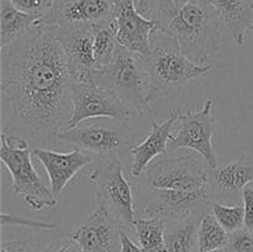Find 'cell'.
I'll list each match as a JSON object with an SVG mask.
<instances>
[{
  "instance_id": "6da1fadb",
  "label": "cell",
  "mask_w": 253,
  "mask_h": 252,
  "mask_svg": "<svg viewBox=\"0 0 253 252\" xmlns=\"http://www.w3.org/2000/svg\"><path fill=\"white\" fill-rule=\"evenodd\" d=\"M2 132L52 146L72 116L74 77L53 30L37 24L1 47Z\"/></svg>"
},
{
  "instance_id": "7a4b0ae2",
  "label": "cell",
  "mask_w": 253,
  "mask_h": 252,
  "mask_svg": "<svg viewBox=\"0 0 253 252\" xmlns=\"http://www.w3.org/2000/svg\"><path fill=\"white\" fill-rule=\"evenodd\" d=\"M148 14L195 63L208 64L221 47L226 29L210 0H155Z\"/></svg>"
},
{
  "instance_id": "3957f363",
  "label": "cell",
  "mask_w": 253,
  "mask_h": 252,
  "mask_svg": "<svg viewBox=\"0 0 253 252\" xmlns=\"http://www.w3.org/2000/svg\"><path fill=\"white\" fill-rule=\"evenodd\" d=\"M150 79L148 104L167 96L178 86L205 76L212 71L211 64H198L190 61L174 40L156 30L150 52L143 56Z\"/></svg>"
},
{
  "instance_id": "277c9868",
  "label": "cell",
  "mask_w": 253,
  "mask_h": 252,
  "mask_svg": "<svg viewBox=\"0 0 253 252\" xmlns=\"http://www.w3.org/2000/svg\"><path fill=\"white\" fill-rule=\"evenodd\" d=\"M94 82L116 94L131 110L143 115L148 110L150 79L143 56L118 43L111 61L94 73Z\"/></svg>"
},
{
  "instance_id": "5b68a950",
  "label": "cell",
  "mask_w": 253,
  "mask_h": 252,
  "mask_svg": "<svg viewBox=\"0 0 253 252\" xmlns=\"http://www.w3.org/2000/svg\"><path fill=\"white\" fill-rule=\"evenodd\" d=\"M0 160L11 178L12 193L20 195L22 202L35 211L54 207L57 198L44 185L35 169L26 138L12 137L1 131Z\"/></svg>"
},
{
  "instance_id": "8992f818",
  "label": "cell",
  "mask_w": 253,
  "mask_h": 252,
  "mask_svg": "<svg viewBox=\"0 0 253 252\" xmlns=\"http://www.w3.org/2000/svg\"><path fill=\"white\" fill-rule=\"evenodd\" d=\"M89 184L96 202L109 208L121 226L133 230L137 214L130 182L124 174V166L118 157L101 158L89 174ZM125 230V229H124Z\"/></svg>"
},
{
  "instance_id": "52a82bcc",
  "label": "cell",
  "mask_w": 253,
  "mask_h": 252,
  "mask_svg": "<svg viewBox=\"0 0 253 252\" xmlns=\"http://www.w3.org/2000/svg\"><path fill=\"white\" fill-rule=\"evenodd\" d=\"M143 174L148 189L184 193L209 189L208 168L193 155L166 156L153 161Z\"/></svg>"
},
{
  "instance_id": "ba28073f",
  "label": "cell",
  "mask_w": 253,
  "mask_h": 252,
  "mask_svg": "<svg viewBox=\"0 0 253 252\" xmlns=\"http://www.w3.org/2000/svg\"><path fill=\"white\" fill-rule=\"evenodd\" d=\"M211 195L209 189L199 192L147 189L143 197L140 216L157 217L167 224L203 217L211 211Z\"/></svg>"
},
{
  "instance_id": "9c48e42d",
  "label": "cell",
  "mask_w": 253,
  "mask_h": 252,
  "mask_svg": "<svg viewBox=\"0 0 253 252\" xmlns=\"http://www.w3.org/2000/svg\"><path fill=\"white\" fill-rule=\"evenodd\" d=\"M214 106V100L208 99L199 110H189L179 115V130L170 137L168 151L189 148L204 158L208 168L217 167L219 165L214 143L216 131V120L212 113Z\"/></svg>"
},
{
  "instance_id": "30bf717a",
  "label": "cell",
  "mask_w": 253,
  "mask_h": 252,
  "mask_svg": "<svg viewBox=\"0 0 253 252\" xmlns=\"http://www.w3.org/2000/svg\"><path fill=\"white\" fill-rule=\"evenodd\" d=\"M128 106L105 86L98 85L95 82L74 81L72 89V116L67 128L78 126L89 119L108 118L126 121L130 116Z\"/></svg>"
},
{
  "instance_id": "8fae6325",
  "label": "cell",
  "mask_w": 253,
  "mask_h": 252,
  "mask_svg": "<svg viewBox=\"0 0 253 252\" xmlns=\"http://www.w3.org/2000/svg\"><path fill=\"white\" fill-rule=\"evenodd\" d=\"M57 138L101 158L116 157L128 143L123 126L105 121H89L83 125L79 124L76 127L61 131Z\"/></svg>"
},
{
  "instance_id": "7c38bea8",
  "label": "cell",
  "mask_w": 253,
  "mask_h": 252,
  "mask_svg": "<svg viewBox=\"0 0 253 252\" xmlns=\"http://www.w3.org/2000/svg\"><path fill=\"white\" fill-rule=\"evenodd\" d=\"M120 221L105 204L96 202L93 212L71 234L82 252H120Z\"/></svg>"
},
{
  "instance_id": "4fadbf2b",
  "label": "cell",
  "mask_w": 253,
  "mask_h": 252,
  "mask_svg": "<svg viewBox=\"0 0 253 252\" xmlns=\"http://www.w3.org/2000/svg\"><path fill=\"white\" fill-rule=\"evenodd\" d=\"M113 19L118 43L132 53L146 56L150 52L152 36L157 30L155 20L141 14L135 0H115Z\"/></svg>"
},
{
  "instance_id": "5bb4252c",
  "label": "cell",
  "mask_w": 253,
  "mask_h": 252,
  "mask_svg": "<svg viewBox=\"0 0 253 252\" xmlns=\"http://www.w3.org/2000/svg\"><path fill=\"white\" fill-rule=\"evenodd\" d=\"M115 0H54L52 9L40 19L51 27H85L113 19Z\"/></svg>"
},
{
  "instance_id": "9a60e30c",
  "label": "cell",
  "mask_w": 253,
  "mask_h": 252,
  "mask_svg": "<svg viewBox=\"0 0 253 252\" xmlns=\"http://www.w3.org/2000/svg\"><path fill=\"white\" fill-rule=\"evenodd\" d=\"M51 29L68 59L74 81L85 83L94 82V73L98 69V64L94 54L91 26Z\"/></svg>"
},
{
  "instance_id": "2e32d148",
  "label": "cell",
  "mask_w": 253,
  "mask_h": 252,
  "mask_svg": "<svg viewBox=\"0 0 253 252\" xmlns=\"http://www.w3.org/2000/svg\"><path fill=\"white\" fill-rule=\"evenodd\" d=\"M253 182V158L242 157L224 166L208 168V187L212 202L236 205L245 188Z\"/></svg>"
},
{
  "instance_id": "e0dca14e",
  "label": "cell",
  "mask_w": 253,
  "mask_h": 252,
  "mask_svg": "<svg viewBox=\"0 0 253 252\" xmlns=\"http://www.w3.org/2000/svg\"><path fill=\"white\" fill-rule=\"evenodd\" d=\"M32 155L43 166L48 175L51 190L57 199L77 173L91 163L90 156L77 147L67 153L56 152L46 147H36L32 151Z\"/></svg>"
},
{
  "instance_id": "ac0fdd59",
  "label": "cell",
  "mask_w": 253,
  "mask_h": 252,
  "mask_svg": "<svg viewBox=\"0 0 253 252\" xmlns=\"http://www.w3.org/2000/svg\"><path fill=\"white\" fill-rule=\"evenodd\" d=\"M178 118L179 114L172 113L163 123L152 121L150 135L141 143L130 147V153L132 156L130 174L133 178L142 175L155 158L167 153L168 141H170L172 137V128L178 121Z\"/></svg>"
},
{
  "instance_id": "d6986e66",
  "label": "cell",
  "mask_w": 253,
  "mask_h": 252,
  "mask_svg": "<svg viewBox=\"0 0 253 252\" xmlns=\"http://www.w3.org/2000/svg\"><path fill=\"white\" fill-rule=\"evenodd\" d=\"M225 29L239 46L246 43L247 34L253 32L252 0H210Z\"/></svg>"
},
{
  "instance_id": "ffe728a7",
  "label": "cell",
  "mask_w": 253,
  "mask_h": 252,
  "mask_svg": "<svg viewBox=\"0 0 253 252\" xmlns=\"http://www.w3.org/2000/svg\"><path fill=\"white\" fill-rule=\"evenodd\" d=\"M41 16L21 12L9 0H0V48L26 35Z\"/></svg>"
},
{
  "instance_id": "44dd1931",
  "label": "cell",
  "mask_w": 253,
  "mask_h": 252,
  "mask_svg": "<svg viewBox=\"0 0 253 252\" xmlns=\"http://www.w3.org/2000/svg\"><path fill=\"white\" fill-rule=\"evenodd\" d=\"M202 217L167 224L166 245L167 252H199L198 230Z\"/></svg>"
},
{
  "instance_id": "7402d4cb",
  "label": "cell",
  "mask_w": 253,
  "mask_h": 252,
  "mask_svg": "<svg viewBox=\"0 0 253 252\" xmlns=\"http://www.w3.org/2000/svg\"><path fill=\"white\" fill-rule=\"evenodd\" d=\"M166 229L167 222L157 217L137 216L133 222V231L145 252H167Z\"/></svg>"
},
{
  "instance_id": "603a6c76",
  "label": "cell",
  "mask_w": 253,
  "mask_h": 252,
  "mask_svg": "<svg viewBox=\"0 0 253 252\" xmlns=\"http://www.w3.org/2000/svg\"><path fill=\"white\" fill-rule=\"evenodd\" d=\"M93 30V46L98 68L106 66L111 61L118 46L116 26L114 19L91 26Z\"/></svg>"
},
{
  "instance_id": "cb8c5ba5",
  "label": "cell",
  "mask_w": 253,
  "mask_h": 252,
  "mask_svg": "<svg viewBox=\"0 0 253 252\" xmlns=\"http://www.w3.org/2000/svg\"><path fill=\"white\" fill-rule=\"evenodd\" d=\"M229 240V232L220 225L212 211L202 217L198 230L199 252H209L214 250H225Z\"/></svg>"
},
{
  "instance_id": "d4e9b609",
  "label": "cell",
  "mask_w": 253,
  "mask_h": 252,
  "mask_svg": "<svg viewBox=\"0 0 253 252\" xmlns=\"http://www.w3.org/2000/svg\"><path fill=\"white\" fill-rule=\"evenodd\" d=\"M211 211L217 221L229 234L245 227V209L244 205H226L214 202Z\"/></svg>"
},
{
  "instance_id": "484cf974",
  "label": "cell",
  "mask_w": 253,
  "mask_h": 252,
  "mask_svg": "<svg viewBox=\"0 0 253 252\" xmlns=\"http://www.w3.org/2000/svg\"><path fill=\"white\" fill-rule=\"evenodd\" d=\"M225 252H253V232L247 227L229 234Z\"/></svg>"
},
{
  "instance_id": "4316f807",
  "label": "cell",
  "mask_w": 253,
  "mask_h": 252,
  "mask_svg": "<svg viewBox=\"0 0 253 252\" xmlns=\"http://www.w3.org/2000/svg\"><path fill=\"white\" fill-rule=\"evenodd\" d=\"M21 12L43 17L53 6L54 0H9Z\"/></svg>"
},
{
  "instance_id": "83f0119b",
  "label": "cell",
  "mask_w": 253,
  "mask_h": 252,
  "mask_svg": "<svg viewBox=\"0 0 253 252\" xmlns=\"http://www.w3.org/2000/svg\"><path fill=\"white\" fill-rule=\"evenodd\" d=\"M1 225L2 226H24L37 231H49V230H57V226L48 222L37 221V220L24 219L14 214H6L5 211L1 212Z\"/></svg>"
},
{
  "instance_id": "f1b7e54d",
  "label": "cell",
  "mask_w": 253,
  "mask_h": 252,
  "mask_svg": "<svg viewBox=\"0 0 253 252\" xmlns=\"http://www.w3.org/2000/svg\"><path fill=\"white\" fill-rule=\"evenodd\" d=\"M47 246L35 245L24 240H2L1 252H46Z\"/></svg>"
},
{
  "instance_id": "f546056e",
  "label": "cell",
  "mask_w": 253,
  "mask_h": 252,
  "mask_svg": "<svg viewBox=\"0 0 253 252\" xmlns=\"http://www.w3.org/2000/svg\"><path fill=\"white\" fill-rule=\"evenodd\" d=\"M242 203L245 209V227L253 232V187L247 185L242 192Z\"/></svg>"
},
{
  "instance_id": "4dcf8cb0",
  "label": "cell",
  "mask_w": 253,
  "mask_h": 252,
  "mask_svg": "<svg viewBox=\"0 0 253 252\" xmlns=\"http://www.w3.org/2000/svg\"><path fill=\"white\" fill-rule=\"evenodd\" d=\"M46 252H82V249L76 241H73L69 237L68 241H62L59 244L48 245Z\"/></svg>"
},
{
  "instance_id": "1f68e13d",
  "label": "cell",
  "mask_w": 253,
  "mask_h": 252,
  "mask_svg": "<svg viewBox=\"0 0 253 252\" xmlns=\"http://www.w3.org/2000/svg\"><path fill=\"white\" fill-rule=\"evenodd\" d=\"M120 239H121L120 252H145L142 249H141V246H138V245L131 239L130 235L126 232V230L121 229Z\"/></svg>"
},
{
  "instance_id": "d6a6232c",
  "label": "cell",
  "mask_w": 253,
  "mask_h": 252,
  "mask_svg": "<svg viewBox=\"0 0 253 252\" xmlns=\"http://www.w3.org/2000/svg\"><path fill=\"white\" fill-rule=\"evenodd\" d=\"M151 1H152V0H135V4L138 11L146 16V15H148V12H150Z\"/></svg>"
},
{
  "instance_id": "836d02e7",
  "label": "cell",
  "mask_w": 253,
  "mask_h": 252,
  "mask_svg": "<svg viewBox=\"0 0 253 252\" xmlns=\"http://www.w3.org/2000/svg\"><path fill=\"white\" fill-rule=\"evenodd\" d=\"M209 252H225L224 250H214V251H209Z\"/></svg>"
}]
</instances>
